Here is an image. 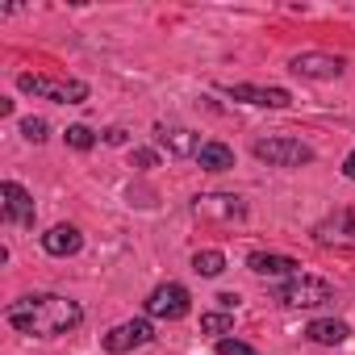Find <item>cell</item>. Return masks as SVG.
I'll use <instances>...</instances> for the list:
<instances>
[{"label":"cell","mask_w":355,"mask_h":355,"mask_svg":"<svg viewBox=\"0 0 355 355\" xmlns=\"http://www.w3.org/2000/svg\"><path fill=\"white\" fill-rule=\"evenodd\" d=\"M142 309L150 313V318H167V322H180L189 309H193V297H189V288L184 284H175V280H167V284H159L146 301H142Z\"/></svg>","instance_id":"5b68a950"},{"label":"cell","mask_w":355,"mask_h":355,"mask_svg":"<svg viewBox=\"0 0 355 355\" xmlns=\"http://www.w3.org/2000/svg\"><path fill=\"white\" fill-rule=\"evenodd\" d=\"M155 138L171 150V155H201V134H193V130H184V125H159L155 130Z\"/></svg>","instance_id":"4fadbf2b"},{"label":"cell","mask_w":355,"mask_h":355,"mask_svg":"<svg viewBox=\"0 0 355 355\" xmlns=\"http://www.w3.org/2000/svg\"><path fill=\"white\" fill-rule=\"evenodd\" d=\"M343 175H347V180H355V150L343 159Z\"/></svg>","instance_id":"d4e9b609"},{"label":"cell","mask_w":355,"mask_h":355,"mask_svg":"<svg viewBox=\"0 0 355 355\" xmlns=\"http://www.w3.org/2000/svg\"><path fill=\"white\" fill-rule=\"evenodd\" d=\"M313 239H318V243H343V247H355V205L343 209V214H334V218H326V222L313 230Z\"/></svg>","instance_id":"8fae6325"},{"label":"cell","mask_w":355,"mask_h":355,"mask_svg":"<svg viewBox=\"0 0 355 355\" xmlns=\"http://www.w3.org/2000/svg\"><path fill=\"white\" fill-rule=\"evenodd\" d=\"M67 146H76V150H92V142H96V134L88 130V125H67Z\"/></svg>","instance_id":"d6986e66"},{"label":"cell","mask_w":355,"mask_h":355,"mask_svg":"<svg viewBox=\"0 0 355 355\" xmlns=\"http://www.w3.org/2000/svg\"><path fill=\"white\" fill-rule=\"evenodd\" d=\"M193 272L197 276H222L226 272V255L222 251H197L193 255Z\"/></svg>","instance_id":"e0dca14e"},{"label":"cell","mask_w":355,"mask_h":355,"mask_svg":"<svg viewBox=\"0 0 355 355\" xmlns=\"http://www.w3.org/2000/svg\"><path fill=\"white\" fill-rule=\"evenodd\" d=\"M105 142H109V146H125V130H121V125L105 130Z\"/></svg>","instance_id":"603a6c76"},{"label":"cell","mask_w":355,"mask_h":355,"mask_svg":"<svg viewBox=\"0 0 355 355\" xmlns=\"http://www.w3.org/2000/svg\"><path fill=\"white\" fill-rule=\"evenodd\" d=\"M0 197H5V222H13V226H34V197H30L17 180H5V184H0Z\"/></svg>","instance_id":"30bf717a"},{"label":"cell","mask_w":355,"mask_h":355,"mask_svg":"<svg viewBox=\"0 0 355 355\" xmlns=\"http://www.w3.org/2000/svg\"><path fill=\"white\" fill-rule=\"evenodd\" d=\"M247 268L255 272V276H301V263L293 259V255H272V251H255L251 259H247Z\"/></svg>","instance_id":"7c38bea8"},{"label":"cell","mask_w":355,"mask_h":355,"mask_svg":"<svg viewBox=\"0 0 355 355\" xmlns=\"http://www.w3.org/2000/svg\"><path fill=\"white\" fill-rule=\"evenodd\" d=\"M288 67L297 76H305V80H334V76H343V59L326 55V51H301V55L288 59Z\"/></svg>","instance_id":"ba28073f"},{"label":"cell","mask_w":355,"mask_h":355,"mask_svg":"<svg viewBox=\"0 0 355 355\" xmlns=\"http://www.w3.org/2000/svg\"><path fill=\"white\" fill-rule=\"evenodd\" d=\"M5 322L21 334H38V338H51V334H67L84 322V309L71 301V297H59V293H30L21 301H13L5 309Z\"/></svg>","instance_id":"6da1fadb"},{"label":"cell","mask_w":355,"mask_h":355,"mask_svg":"<svg viewBox=\"0 0 355 355\" xmlns=\"http://www.w3.org/2000/svg\"><path fill=\"white\" fill-rule=\"evenodd\" d=\"M80 247H84V234H80L76 226H55V230L42 234V251H46V255H59V259H63V255H76Z\"/></svg>","instance_id":"5bb4252c"},{"label":"cell","mask_w":355,"mask_h":355,"mask_svg":"<svg viewBox=\"0 0 355 355\" xmlns=\"http://www.w3.org/2000/svg\"><path fill=\"white\" fill-rule=\"evenodd\" d=\"M226 92L234 101H247V105H263V109H288L293 105V92L288 88H259V84H226Z\"/></svg>","instance_id":"9c48e42d"},{"label":"cell","mask_w":355,"mask_h":355,"mask_svg":"<svg viewBox=\"0 0 355 355\" xmlns=\"http://www.w3.org/2000/svg\"><path fill=\"white\" fill-rule=\"evenodd\" d=\"M251 150H255V159H263V163H272V167H301V163H313V146H305L301 138H288V134L255 138Z\"/></svg>","instance_id":"3957f363"},{"label":"cell","mask_w":355,"mask_h":355,"mask_svg":"<svg viewBox=\"0 0 355 355\" xmlns=\"http://www.w3.org/2000/svg\"><path fill=\"white\" fill-rule=\"evenodd\" d=\"M218 305H222V309H226V313H230V309H234V305H239V293H218Z\"/></svg>","instance_id":"cb8c5ba5"},{"label":"cell","mask_w":355,"mask_h":355,"mask_svg":"<svg viewBox=\"0 0 355 355\" xmlns=\"http://www.w3.org/2000/svg\"><path fill=\"white\" fill-rule=\"evenodd\" d=\"M155 338V326L146 322V318H130V322H121V326H113L101 343H105V351L109 355H125V351H138V347H146Z\"/></svg>","instance_id":"52a82bcc"},{"label":"cell","mask_w":355,"mask_h":355,"mask_svg":"<svg viewBox=\"0 0 355 355\" xmlns=\"http://www.w3.org/2000/svg\"><path fill=\"white\" fill-rule=\"evenodd\" d=\"M218 355H259L251 343H239V338H222L218 343Z\"/></svg>","instance_id":"44dd1931"},{"label":"cell","mask_w":355,"mask_h":355,"mask_svg":"<svg viewBox=\"0 0 355 355\" xmlns=\"http://www.w3.org/2000/svg\"><path fill=\"white\" fill-rule=\"evenodd\" d=\"M193 214L205 222H243L247 218V201L234 193H201L193 201Z\"/></svg>","instance_id":"8992f818"},{"label":"cell","mask_w":355,"mask_h":355,"mask_svg":"<svg viewBox=\"0 0 355 355\" xmlns=\"http://www.w3.org/2000/svg\"><path fill=\"white\" fill-rule=\"evenodd\" d=\"M347 322H330V318H318V322H309L305 326V338L309 343H322V347H338V343H347Z\"/></svg>","instance_id":"9a60e30c"},{"label":"cell","mask_w":355,"mask_h":355,"mask_svg":"<svg viewBox=\"0 0 355 355\" xmlns=\"http://www.w3.org/2000/svg\"><path fill=\"white\" fill-rule=\"evenodd\" d=\"M17 88L30 92V96H42V101H59V105H84L88 101V84L84 80H55V76L21 71L17 76Z\"/></svg>","instance_id":"7a4b0ae2"},{"label":"cell","mask_w":355,"mask_h":355,"mask_svg":"<svg viewBox=\"0 0 355 355\" xmlns=\"http://www.w3.org/2000/svg\"><path fill=\"white\" fill-rule=\"evenodd\" d=\"M276 301H284L288 309H313V305L334 301V288H330V280H322V276H293V280L276 293Z\"/></svg>","instance_id":"277c9868"},{"label":"cell","mask_w":355,"mask_h":355,"mask_svg":"<svg viewBox=\"0 0 355 355\" xmlns=\"http://www.w3.org/2000/svg\"><path fill=\"white\" fill-rule=\"evenodd\" d=\"M130 167H142V171H146V167H159V155H155V150H134V155H130Z\"/></svg>","instance_id":"7402d4cb"},{"label":"cell","mask_w":355,"mask_h":355,"mask_svg":"<svg viewBox=\"0 0 355 355\" xmlns=\"http://www.w3.org/2000/svg\"><path fill=\"white\" fill-rule=\"evenodd\" d=\"M21 134H26L30 142H46V121H42V117H26V121H21Z\"/></svg>","instance_id":"ffe728a7"},{"label":"cell","mask_w":355,"mask_h":355,"mask_svg":"<svg viewBox=\"0 0 355 355\" xmlns=\"http://www.w3.org/2000/svg\"><path fill=\"white\" fill-rule=\"evenodd\" d=\"M197 163H201L205 171H230V167H234V150H230L226 142H205L201 155H197Z\"/></svg>","instance_id":"2e32d148"},{"label":"cell","mask_w":355,"mask_h":355,"mask_svg":"<svg viewBox=\"0 0 355 355\" xmlns=\"http://www.w3.org/2000/svg\"><path fill=\"white\" fill-rule=\"evenodd\" d=\"M230 326H234V313H226V309L222 313H201V330L205 334H226Z\"/></svg>","instance_id":"ac0fdd59"}]
</instances>
